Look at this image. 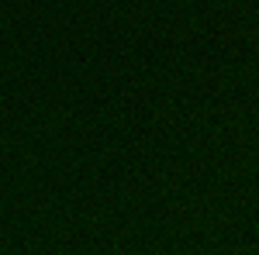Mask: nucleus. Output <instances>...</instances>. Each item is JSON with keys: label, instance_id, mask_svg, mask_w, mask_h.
Here are the masks:
<instances>
[]
</instances>
